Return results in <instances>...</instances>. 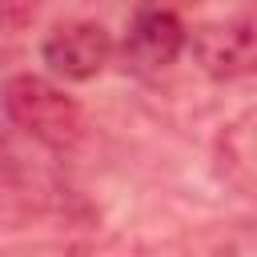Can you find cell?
Instances as JSON below:
<instances>
[{"instance_id":"cell-5","label":"cell","mask_w":257,"mask_h":257,"mask_svg":"<svg viewBox=\"0 0 257 257\" xmlns=\"http://www.w3.org/2000/svg\"><path fill=\"white\" fill-rule=\"evenodd\" d=\"M217 173L229 189L257 201V108L233 116L217 137Z\"/></svg>"},{"instance_id":"cell-2","label":"cell","mask_w":257,"mask_h":257,"mask_svg":"<svg viewBox=\"0 0 257 257\" xmlns=\"http://www.w3.org/2000/svg\"><path fill=\"white\" fill-rule=\"evenodd\" d=\"M185 52L213 80L253 76L257 72V20L229 16V20L197 24V28H189V48Z\"/></svg>"},{"instance_id":"cell-1","label":"cell","mask_w":257,"mask_h":257,"mask_svg":"<svg viewBox=\"0 0 257 257\" xmlns=\"http://www.w3.org/2000/svg\"><path fill=\"white\" fill-rule=\"evenodd\" d=\"M0 104H4V116L24 137H32L36 145H44L52 153H68L84 137L80 104L48 76H36V72L8 76L0 88Z\"/></svg>"},{"instance_id":"cell-4","label":"cell","mask_w":257,"mask_h":257,"mask_svg":"<svg viewBox=\"0 0 257 257\" xmlns=\"http://www.w3.org/2000/svg\"><path fill=\"white\" fill-rule=\"evenodd\" d=\"M189 48V28L185 20L173 12V8H161V4H149L141 8L128 28H124V40L116 44V56L124 60L128 72L137 76H153V72H165L169 64H177V56Z\"/></svg>"},{"instance_id":"cell-3","label":"cell","mask_w":257,"mask_h":257,"mask_svg":"<svg viewBox=\"0 0 257 257\" xmlns=\"http://www.w3.org/2000/svg\"><path fill=\"white\" fill-rule=\"evenodd\" d=\"M112 56H116V40L96 20H64L40 44V60L48 64V72L72 84L96 80L112 64Z\"/></svg>"}]
</instances>
